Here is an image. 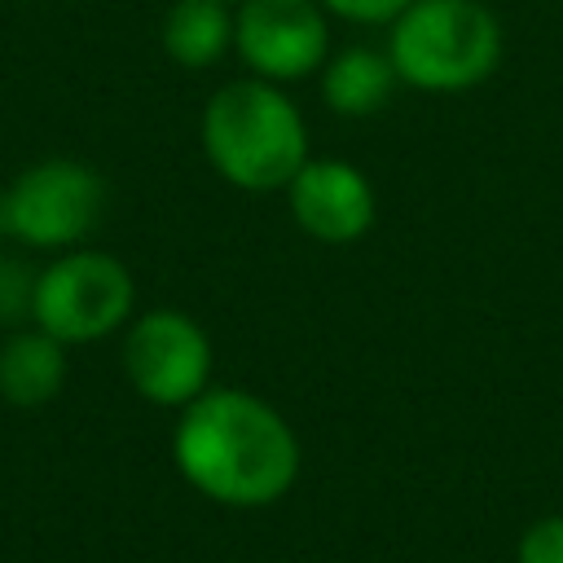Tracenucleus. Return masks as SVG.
Returning <instances> with one entry per match:
<instances>
[{
    "label": "nucleus",
    "mask_w": 563,
    "mask_h": 563,
    "mask_svg": "<svg viewBox=\"0 0 563 563\" xmlns=\"http://www.w3.org/2000/svg\"><path fill=\"white\" fill-rule=\"evenodd\" d=\"M172 457L189 488L242 510L286 497L299 475L290 422L242 387H207L189 400L172 435Z\"/></svg>",
    "instance_id": "1"
},
{
    "label": "nucleus",
    "mask_w": 563,
    "mask_h": 563,
    "mask_svg": "<svg viewBox=\"0 0 563 563\" xmlns=\"http://www.w3.org/2000/svg\"><path fill=\"white\" fill-rule=\"evenodd\" d=\"M202 154L233 189L268 194L308 163V128L277 84L233 79L202 106Z\"/></svg>",
    "instance_id": "2"
},
{
    "label": "nucleus",
    "mask_w": 563,
    "mask_h": 563,
    "mask_svg": "<svg viewBox=\"0 0 563 563\" xmlns=\"http://www.w3.org/2000/svg\"><path fill=\"white\" fill-rule=\"evenodd\" d=\"M387 57L409 88L466 92L497 70L501 26L479 0H413L391 22Z\"/></svg>",
    "instance_id": "3"
},
{
    "label": "nucleus",
    "mask_w": 563,
    "mask_h": 563,
    "mask_svg": "<svg viewBox=\"0 0 563 563\" xmlns=\"http://www.w3.org/2000/svg\"><path fill=\"white\" fill-rule=\"evenodd\" d=\"M132 273L106 251H62L35 273L31 321L57 343H92L132 317Z\"/></svg>",
    "instance_id": "4"
},
{
    "label": "nucleus",
    "mask_w": 563,
    "mask_h": 563,
    "mask_svg": "<svg viewBox=\"0 0 563 563\" xmlns=\"http://www.w3.org/2000/svg\"><path fill=\"white\" fill-rule=\"evenodd\" d=\"M106 207V185L88 163L44 158L0 189L4 233L35 251H66L84 242Z\"/></svg>",
    "instance_id": "5"
},
{
    "label": "nucleus",
    "mask_w": 563,
    "mask_h": 563,
    "mask_svg": "<svg viewBox=\"0 0 563 563\" xmlns=\"http://www.w3.org/2000/svg\"><path fill=\"white\" fill-rule=\"evenodd\" d=\"M123 374L150 405L185 409L211 383V339L189 312L154 308L128 325Z\"/></svg>",
    "instance_id": "6"
},
{
    "label": "nucleus",
    "mask_w": 563,
    "mask_h": 563,
    "mask_svg": "<svg viewBox=\"0 0 563 563\" xmlns=\"http://www.w3.org/2000/svg\"><path fill=\"white\" fill-rule=\"evenodd\" d=\"M233 48L268 84H295L325 62L330 31L317 0H242Z\"/></svg>",
    "instance_id": "7"
},
{
    "label": "nucleus",
    "mask_w": 563,
    "mask_h": 563,
    "mask_svg": "<svg viewBox=\"0 0 563 563\" xmlns=\"http://www.w3.org/2000/svg\"><path fill=\"white\" fill-rule=\"evenodd\" d=\"M286 202L295 224L325 246H347L365 238L378 216L369 176L343 158H308L286 185Z\"/></svg>",
    "instance_id": "8"
},
{
    "label": "nucleus",
    "mask_w": 563,
    "mask_h": 563,
    "mask_svg": "<svg viewBox=\"0 0 563 563\" xmlns=\"http://www.w3.org/2000/svg\"><path fill=\"white\" fill-rule=\"evenodd\" d=\"M66 383V343L53 334L18 330L0 343V396L18 409H40L48 405Z\"/></svg>",
    "instance_id": "9"
},
{
    "label": "nucleus",
    "mask_w": 563,
    "mask_h": 563,
    "mask_svg": "<svg viewBox=\"0 0 563 563\" xmlns=\"http://www.w3.org/2000/svg\"><path fill=\"white\" fill-rule=\"evenodd\" d=\"M229 44H233V18L224 0H176L163 18V53L185 70H202L220 62Z\"/></svg>",
    "instance_id": "10"
},
{
    "label": "nucleus",
    "mask_w": 563,
    "mask_h": 563,
    "mask_svg": "<svg viewBox=\"0 0 563 563\" xmlns=\"http://www.w3.org/2000/svg\"><path fill=\"white\" fill-rule=\"evenodd\" d=\"M391 88H396L391 57L374 53V48H343L321 75V97L343 119H365V114L383 110Z\"/></svg>",
    "instance_id": "11"
},
{
    "label": "nucleus",
    "mask_w": 563,
    "mask_h": 563,
    "mask_svg": "<svg viewBox=\"0 0 563 563\" xmlns=\"http://www.w3.org/2000/svg\"><path fill=\"white\" fill-rule=\"evenodd\" d=\"M515 563H563V515H541L523 528Z\"/></svg>",
    "instance_id": "12"
},
{
    "label": "nucleus",
    "mask_w": 563,
    "mask_h": 563,
    "mask_svg": "<svg viewBox=\"0 0 563 563\" xmlns=\"http://www.w3.org/2000/svg\"><path fill=\"white\" fill-rule=\"evenodd\" d=\"M35 303V273L18 260H0V321H22L31 317Z\"/></svg>",
    "instance_id": "13"
},
{
    "label": "nucleus",
    "mask_w": 563,
    "mask_h": 563,
    "mask_svg": "<svg viewBox=\"0 0 563 563\" xmlns=\"http://www.w3.org/2000/svg\"><path fill=\"white\" fill-rule=\"evenodd\" d=\"M321 9H330L334 18L361 22V26H378V22H396L413 0H317Z\"/></svg>",
    "instance_id": "14"
},
{
    "label": "nucleus",
    "mask_w": 563,
    "mask_h": 563,
    "mask_svg": "<svg viewBox=\"0 0 563 563\" xmlns=\"http://www.w3.org/2000/svg\"><path fill=\"white\" fill-rule=\"evenodd\" d=\"M0 233H4V220H0Z\"/></svg>",
    "instance_id": "15"
},
{
    "label": "nucleus",
    "mask_w": 563,
    "mask_h": 563,
    "mask_svg": "<svg viewBox=\"0 0 563 563\" xmlns=\"http://www.w3.org/2000/svg\"><path fill=\"white\" fill-rule=\"evenodd\" d=\"M224 4H229V0H224Z\"/></svg>",
    "instance_id": "16"
}]
</instances>
